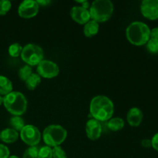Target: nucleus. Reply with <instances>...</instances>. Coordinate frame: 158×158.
Instances as JSON below:
<instances>
[{
  "mask_svg": "<svg viewBox=\"0 0 158 158\" xmlns=\"http://www.w3.org/2000/svg\"><path fill=\"white\" fill-rule=\"evenodd\" d=\"M114 103L106 96H97L91 100L89 113L99 122L108 121L114 115Z\"/></svg>",
  "mask_w": 158,
  "mask_h": 158,
  "instance_id": "1",
  "label": "nucleus"
},
{
  "mask_svg": "<svg viewBox=\"0 0 158 158\" xmlns=\"http://www.w3.org/2000/svg\"><path fill=\"white\" fill-rule=\"evenodd\" d=\"M126 36L131 44L137 46H143L151 38V29L143 22H134L127 28Z\"/></svg>",
  "mask_w": 158,
  "mask_h": 158,
  "instance_id": "2",
  "label": "nucleus"
},
{
  "mask_svg": "<svg viewBox=\"0 0 158 158\" xmlns=\"http://www.w3.org/2000/svg\"><path fill=\"white\" fill-rule=\"evenodd\" d=\"M3 104L6 109L13 116H21L27 109L26 97L20 92L12 91L3 97Z\"/></svg>",
  "mask_w": 158,
  "mask_h": 158,
  "instance_id": "3",
  "label": "nucleus"
},
{
  "mask_svg": "<svg viewBox=\"0 0 158 158\" xmlns=\"http://www.w3.org/2000/svg\"><path fill=\"white\" fill-rule=\"evenodd\" d=\"M90 18L97 23H104L111 18L114 4L110 0H96L89 7Z\"/></svg>",
  "mask_w": 158,
  "mask_h": 158,
  "instance_id": "4",
  "label": "nucleus"
},
{
  "mask_svg": "<svg viewBox=\"0 0 158 158\" xmlns=\"http://www.w3.org/2000/svg\"><path fill=\"white\" fill-rule=\"evenodd\" d=\"M67 137V131L60 125L52 124L46 127L43 133V141L49 148L60 146Z\"/></svg>",
  "mask_w": 158,
  "mask_h": 158,
  "instance_id": "5",
  "label": "nucleus"
},
{
  "mask_svg": "<svg viewBox=\"0 0 158 158\" xmlns=\"http://www.w3.org/2000/svg\"><path fill=\"white\" fill-rule=\"evenodd\" d=\"M21 58L26 65L30 66H38L39 63L43 60V50L40 46L29 43L23 48Z\"/></svg>",
  "mask_w": 158,
  "mask_h": 158,
  "instance_id": "6",
  "label": "nucleus"
},
{
  "mask_svg": "<svg viewBox=\"0 0 158 158\" xmlns=\"http://www.w3.org/2000/svg\"><path fill=\"white\" fill-rule=\"evenodd\" d=\"M22 140L30 147H35L41 140V133L36 127L33 125H26L20 131Z\"/></svg>",
  "mask_w": 158,
  "mask_h": 158,
  "instance_id": "7",
  "label": "nucleus"
},
{
  "mask_svg": "<svg viewBox=\"0 0 158 158\" xmlns=\"http://www.w3.org/2000/svg\"><path fill=\"white\" fill-rule=\"evenodd\" d=\"M59 73H60V68L58 65L50 60H43L37 66V74L43 78H54L57 77Z\"/></svg>",
  "mask_w": 158,
  "mask_h": 158,
  "instance_id": "8",
  "label": "nucleus"
},
{
  "mask_svg": "<svg viewBox=\"0 0 158 158\" xmlns=\"http://www.w3.org/2000/svg\"><path fill=\"white\" fill-rule=\"evenodd\" d=\"M40 10V6L36 1L25 0L22 2L18 9L19 15L24 19H30L35 16Z\"/></svg>",
  "mask_w": 158,
  "mask_h": 158,
  "instance_id": "9",
  "label": "nucleus"
},
{
  "mask_svg": "<svg viewBox=\"0 0 158 158\" xmlns=\"http://www.w3.org/2000/svg\"><path fill=\"white\" fill-rule=\"evenodd\" d=\"M140 11L148 19H158V0H143L140 5Z\"/></svg>",
  "mask_w": 158,
  "mask_h": 158,
  "instance_id": "10",
  "label": "nucleus"
},
{
  "mask_svg": "<svg viewBox=\"0 0 158 158\" xmlns=\"http://www.w3.org/2000/svg\"><path fill=\"white\" fill-rule=\"evenodd\" d=\"M70 16L79 24H86L90 20L89 11L82 6H74L70 10Z\"/></svg>",
  "mask_w": 158,
  "mask_h": 158,
  "instance_id": "11",
  "label": "nucleus"
},
{
  "mask_svg": "<svg viewBox=\"0 0 158 158\" xmlns=\"http://www.w3.org/2000/svg\"><path fill=\"white\" fill-rule=\"evenodd\" d=\"M86 133L88 138L91 140L99 139L102 134V125L95 119H90L86 124Z\"/></svg>",
  "mask_w": 158,
  "mask_h": 158,
  "instance_id": "12",
  "label": "nucleus"
},
{
  "mask_svg": "<svg viewBox=\"0 0 158 158\" xmlns=\"http://www.w3.org/2000/svg\"><path fill=\"white\" fill-rule=\"evenodd\" d=\"M143 112L137 107L131 108L127 114V120L131 127L140 126L143 120Z\"/></svg>",
  "mask_w": 158,
  "mask_h": 158,
  "instance_id": "13",
  "label": "nucleus"
},
{
  "mask_svg": "<svg viewBox=\"0 0 158 158\" xmlns=\"http://www.w3.org/2000/svg\"><path fill=\"white\" fill-rule=\"evenodd\" d=\"M19 138V133L12 128H6L0 133V139L6 143H15Z\"/></svg>",
  "mask_w": 158,
  "mask_h": 158,
  "instance_id": "14",
  "label": "nucleus"
},
{
  "mask_svg": "<svg viewBox=\"0 0 158 158\" xmlns=\"http://www.w3.org/2000/svg\"><path fill=\"white\" fill-rule=\"evenodd\" d=\"M99 29H100V26H99L98 23H97V22L93 19L89 20V22H87L84 25L83 33L86 37L90 38V37L94 36V35L98 33Z\"/></svg>",
  "mask_w": 158,
  "mask_h": 158,
  "instance_id": "15",
  "label": "nucleus"
},
{
  "mask_svg": "<svg viewBox=\"0 0 158 158\" xmlns=\"http://www.w3.org/2000/svg\"><path fill=\"white\" fill-rule=\"evenodd\" d=\"M12 92V83L9 78L0 76V96H6Z\"/></svg>",
  "mask_w": 158,
  "mask_h": 158,
  "instance_id": "16",
  "label": "nucleus"
},
{
  "mask_svg": "<svg viewBox=\"0 0 158 158\" xmlns=\"http://www.w3.org/2000/svg\"><path fill=\"white\" fill-rule=\"evenodd\" d=\"M124 120L120 117H114L108 120L107 127L112 131H119L124 127Z\"/></svg>",
  "mask_w": 158,
  "mask_h": 158,
  "instance_id": "17",
  "label": "nucleus"
},
{
  "mask_svg": "<svg viewBox=\"0 0 158 158\" xmlns=\"http://www.w3.org/2000/svg\"><path fill=\"white\" fill-rule=\"evenodd\" d=\"M26 86L29 90H34L41 83V77L37 73H32L25 81Z\"/></svg>",
  "mask_w": 158,
  "mask_h": 158,
  "instance_id": "18",
  "label": "nucleus"
},
{
  "mask_svg": "<svg viewBox=\"0 0 158 158\" xmlns=\"http://www.w3.org/2000/svg\"><path fill=\"white\" fill-rule=\"evenodd\" d=\"M9 125L12 127V128L15 131H21L26 125L25 121L20 116H13L9 120Z\"/></svg>",
  "mask_w": 158,
  "mask_h": 158,
  "instance_id": "19",
  "label": "nucleus"
},
{
  "mask_svg": "<svg viewBox=\"0 0 158 158\" xmlns=\"http://www.w3.org/2000/svg\"><path fill=\"white\" fill-rule=\"evenodd\" d=\"M32 73H32V66H29V65H26V66L20 68L18 73L19 77L22 81H26Z\"/></svg>",
  "mask_w": 158,
  "mask_h": 158,
  "instance_id": "20",
  "label": "nucleus"
},
{
  "mask_svg": "<svg viewBox=\"0 0 158 158\" xmlns=\"http://www.w3.org/2000/svg\"><path fill=\"white\" fill-rule=\"evenodd\" d=\"M23 47L18 43H12L9 47V54L12 57H18L21 55Z\"/></svg>",
  "mask_w": 158,
  "mask_h": 158,
  "instance_id": "21",
  "label": "nucleus"
},
{
  "mask_svg": "<svg viewBox=\"0 0 158 158\" xmlns=\"http://www.w3.org/2000/svg\"><path fill=\"white\" fill-rule=\"evenodd\" d=\"M147 49L149 52L152 54L158 53V40L155 39L150 38L147 43Z\"/></svg>",
  "mask_w": 158,
  "mask_h": 158,
  "instance_id": "22",
  "label": "nucleus"
},
{
  "mask_svg": "<svg viewBox=\"0 0 158 158\" xmlns=\"http://www.w3.org/2000/svg\"><path fill=\"white\" fill-rule=\"evenodd\" d=\"M39 148L36 146L29 147L25 151L23 158H37L39 154Z\"/></svg>",
  "mask_w": 158,
  "mask_h": 158,
  "instance_id": "23",
  "label": "nucleus"
},
{
  "mask_svg": "<svg viewBox=\"0 0 158 158\" xmlns=\"http://www.w3.org/2000/svg\"><path fill=\"white\" fill-rule=\"evenodd\" d=\"M37 158H52V148L48 146L40 148Z\"/></svg>",
  "mask_w": 158,
  "mask_h": 158,
  "instance_id": "24",
  "label": "nucleus"
},
{
  "mask_svg": "<svg viewBox=\"0 0 158 158\" xmlns=\"http://www.w3.org/2000/svg\"><path fill=\"white\" fill-rule=\"evenodd\" d=\"M12 3L9 0H0V15H4L10 10Z\"/></svg>",
  "mask_w": 158,
  "mask_h": 158,
  "instance_id": "25",
  "label": "nucleus"
},
{
  "mask_svg": "<svg viewBox=\"0 0 158 158\" xmlns=\"http://www.w3.org/2000/svg\"><path fill=\"white\" fill-rule=\"evenodd\" d=\"M52 158H67L66 152L60 146L54 147L52 148Z\"/></svg>",
  "mask_w": 158,
  "mask_h": 158,
  "instance_id": "26",
  "label": "nucleus"
},
{
  "mask_svg": "<svg viewBox=\"0 0 158 158\" xmlns=\"http://www.w3.org/2000/svg\"><path fill=\"white\" fill-rule=\"evenodd\" d=\"M9 154L10 152L8 147L0 143V158H9Z\"/></svg>",
  "mask_w": 158,
  "mask_h": 158,
  "instance_id": "27",
  "label": "nucleus"
},
{
  "mask_svg": "<svg viewBox=\"0 0 158 158\" xmlns=\"http://www.w3.org/2000/svg\"><path fill=\"white\" fill-rule=\"evenodd\" d=\"M151 147L158 151V133L154 134L151 139Z\"/></svg>",
  "mask_w": 158,
  "mask_h": 158,
  "instance_id": "28",
  "label": "nucleus"
},
{
  "mask_svg": "<svg viewBox=\"0 0 158 158\" xmlns=\"http://www.w3.org/2000/svg\"><path fill=\"white\" fill-rule=\"evenodd\" d=\"M140 143L142 146L145 148H149L151 147V140H149V139H143Z\"/></svg>",
  "mask_w": 158,
  "mask_h": 158,
  "instance_id": "29",
  "label": "nucleus"
},
{
  "mask_svg": "<svg viewBox=\"0 0 158 158\" xmlns=\"http://www.w3.org/2000/svg\"><path fill=\"white\" fill-rule=\"evenodd\" d=\"M151 38L158 40V27L151 29Z\"/></svg>",
  "mask_w": 158,
  "mask_h": 158,
  "instance_id": "30",
  "label": "nucleus"
},
{
  "mask_svg": "<svg viewBox=\"0 0 158 158\" xmlns=\"http://www.w3.org/2000/svg\"><path fill=\"white\" fill-rule=\"evenodd\" d=\"M77 2L81 3L82 7L85 8V9H88L89 7H90V6H89V2L88 1H77Z\"/></svg>",
  "mask_w": 158,
  "mask_h": 158,
  "instance_id": "31",
  "label": "nucleus"
},
{
  "mask_svg": "<svg viewBox=\"0 0 158 158\" xmlns=\"http://www.w3.org/2000/svg\"><path fill=\"white\" fill-rule=\"evenodd\" d=\"M38 5L40 6H46L50 3V1H47V0H42V1H36Z\"/></svg>",
  "mask_w": 158,
  "mask_h": 158,
  "instance_id": "32",
  "label": "nucleus"
},
{
  "mask_svg": "<svg viewBox=\"0 0 158 158\" xmlns=\"http://www.w3.org/2000/svg\"><path fill=\"white\" fill-rule=\"evenodd\" d=\"M3 103V97L2 96H0V106Z\"/></svg>",
  "mask_w": 158,
  "mask_h": 158,
  "instance_id": "33",
  "label": "nucleus"
},
{
  "mask_svg": "<svg viewBox=\"0 0 158 158\" xmlns=\"http://www.w3.org/2000/svg\"><path fill=\"white\" fill-rule=\"evenodd\" d=\"M9 158H19V157H17V156L12 155V156H9Z\"/></svg>",
  "mask_w": 158,
  "mask_h": 158,
  "instance_id": "34",
  "label": "nucleus"
}]
</instances>
